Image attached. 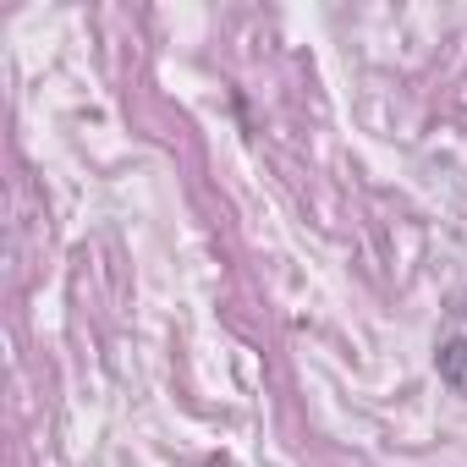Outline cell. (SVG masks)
<instances>
[{
    "instance_id": "cell-1",
    "label": "cell",
    "mask_w": 467,
    "mask_h": 467,
    "mask_svg": "<svg viewBox=\"0 0 467 467\" xmlns=\"http://www.w3.org/2000/svg\"><path fill=\"white\" fill-rule=\"evenodd\" d=\"M434 363H440V379H445L456 396H467V336H451V341L434 352Z\"/></svg>"
}]
</instances>
